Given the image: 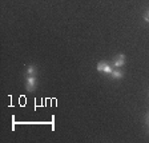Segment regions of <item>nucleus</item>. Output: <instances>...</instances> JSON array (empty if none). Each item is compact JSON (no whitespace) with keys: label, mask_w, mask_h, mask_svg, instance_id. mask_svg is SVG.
<instances>
[{"label":"nucleus","mask_w":149,"mask_h":143,"mask_svg":"<svg viewBox=\"0 0 149 143\" xmlns=\"http://www.w3.org/2000/svg\"><path fill=\"white\" fill-rule=\"evenodd\" d=\"M36 76H28L25 78V88H27L28 92H32V91H35V88H36Z\"/></svg>","instance_id":"f257e3e1"},{"label":"nucleus","mask_w":149,"mask_h":143,"mask_svg":"<svg viewBox=\"0 0 149 143\" xmlns=\"http://www.w3.org/2000/svg\"><path fill=\"white\" fill-rule=\"evenodd\" d=\"M97 71L102 72V74H112L113 70L111 68V66L107 62H100V63H97Z\"/></svg>","instance_id":"f03ea898"},{"label":"nucleus","mask_w":149,"mask_h":143,"mask_svg":"<svg viewBox=\"0 0 149 143\" xmlns=\"http://www.w3.org/2000/svg\"><path fill=\"white\" fill-rule=\"evenodd\" d=\"M113 64H115L116 67H123V66L125 64V55L124 54H118L115 59H113Z\"/></svg>","instance_id":"7ed1b4c3"},{"label":"nucleus","mask_w":149,"mask_h":143,"mask_svg":"<svg viewBox=\"0 0 149 143\" xmlns=\"http://www.w3.org/2000/svg\"><path fill=\"white\" fill-rule=\"evenodd\" d=\"M27 75H28V76H35V75H36V67H35L33 64L28 66V68H27Z\"/></svg>","instance_id":"20e7f679"},{"label":"nucleus","mask_w":149,"mask_h":143,"mask_svg":"<svg viewBox=\"0 0 149 143\" xmlns=\"http://www.w3.org/2000/svg\"><path fill=\"white\" fill-rule=\"evenodd\" d=\"M111 76L113 79H121L123 76H124V74H123L121 71H118V70H113V71H112V74H111Z\"/></svg>","instance_id":"39448f33"},{"label":"nucleus","mask_w":149,"mask_h":143,"mask_svg":"<svg viewBox=\"0 0 149 143\" xmlns=\"http://www.w3.org/2000/svg\"><path fill=\"white\" fill-rule=\"evenodd\" d=\"M144 19H145V22H148V23H149V9L145 12V15H144Z\"/></svg>","instance_id":"423d86ee"},{"label":"nucleus","mask_w":149,"mask_h":143,"mask_svg":"<svg viewBox=\"0 0 149 143\" xmlns=\"http://www.w3.org/2000/svg\"><path fill=\"white\" fill-rule=\"evenodd\" d=\"M145 120H146V123H148V125H149V112H148V114H146V119H145Z\"/></svg>","instance_id":"0eeeda50"},{"label":"nucleus","mask_w":149,"mask_h":143,"mask_svg":"<svg viewBox=\"0 0 149 143\" xmlns=\"http://www.w3.org/2000/svg\"><path fill=\"white\" fill-rule=\"evenodd\" d=\"M148 134H149V130H148Z\"/></svg>","instance_id":"6e6552de"}]
</instances>
